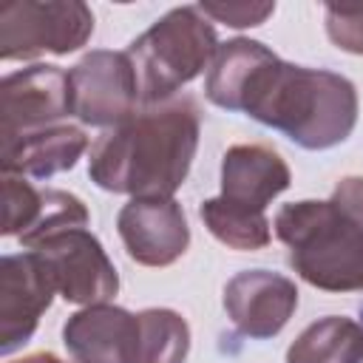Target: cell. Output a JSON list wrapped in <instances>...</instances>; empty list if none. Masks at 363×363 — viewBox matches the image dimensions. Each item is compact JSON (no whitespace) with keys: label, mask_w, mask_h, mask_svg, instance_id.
<instances>
[{"label":"cell","mask_w":363,"mask_h":363,"mask_svg":"<svg viewBox=\"0 0 363 363\" xmlns=\"http://www.w3.org/2000/svg\"><path fill=\"white\" fill-rule=\"evenodd\" d=\"M204 96L244 113L303 150H329L357 125V91L343 74L284 62L264 43L235 37L218 45Z\"/></svg>","instance_id":"obj_1"},{"label":"cell","mask_w":363,"mask_h":363,"mask_svg":"<svg viewBox=\"0 0 363 363\" xmlns=\"http://www.w3.org/2000/svg\"><path fill=\"white\" fill-rule=\"evenodd\" d=\"M201 130L193 96L142 105L130 119L99 133L91 145L88 176L108 193L170 199L187 179Z\"/></svg>","instance_id":"obj_2"},{"label":"cell","mask_w":363,"mask_h":363,"mask_svg":"<svg viewBox=\"0 0 363 363\" xmlns=\"http://www.w3.org/2000/svg\"><path fill=\"white\" fill-rule=\"evenodd\" d=\"M292 184V170L269 145H233L221 159V193L201 201L204 227L230 250H264L272 238L267 204Z\"/></svg>","instance_id":"obj_3"},{"label":"cell","mask_w":363,"mask_h":363,"mask_svg":"<svg viewBox=\"0 0 363 363\" xmlns=\"http://www.w3.org/2000/svg\"><path fill=\"white\" fill-rule=\"evenodd\" d=\"M275 235L289 267L326 292H363V230L332 199L292 201L275 213Z\"/></svg>","instance_id":"obj_4"},{"label":"cell","mask_w":363,"mask_h":363,"mask_svg":"<svg viewBox=\"0 0 363 363\" xmlns=\"http://www.w3.org/2000/svg\"><path fill=\"white\" fill-rule=\"evenodd\" d=\"M216 51V28L199 6H179L162 14L128 45V57L136 68L142 91V105L173 99L182 85L213 65Z\"/></svg>","instance_id":"obj_5"},{"label":"cell","mask_w":363,"mask_h":363,"mask_svg":"<svg viewBox=\"0 0 363 363\" xmlns=\"http://www.w3.org/2000/svg\"><path fill=\"white\" fill-rule=\"evenodd\" d=\"M94 34V11L79 0H11L0 6V60L71 54Z\"/></svg>","instance_id":"obj_6"},{"label":"cell","mask_w":363,"mask_h":363,"mask_svg":"<svg viewBox=\"0 0 363 363\" xmlns=\"http://www.w3.org/2000/svg\"><path fill=\"white\" fill-rule=\"evenodd\" d=\"M71 105L82 125L116 128L142 108L136 68L128 51H88L71 71Z\"/></svg>","instance_id":"obj_7"},{"label":"cell","mask_w":363,"mask_h":363,"mask_svg":"<svg viewBox=\"0 0 363 363\" xmlns=\"http://www.w3.org/2000/svg\"><path fill=\"white\" fill-rule=\"evenodd\" d=\"M31 252H37V258L45 264L57 295H62L68 303H108L119 289L116 267L111 264L99 238L85 227L48 235L45 241L34 244Z\"/></svg>","instance_id":"obj_8"},{"label":"cell","mask_w":363,"mask_h":363,"mask_svg":"<svg viewBox=\"0 0 363 363\" xmlns=\"http://www.w3.org/2000/svg\"><path fill=\"white\" fill-rule=\"evenodd\" d=\"M74 113L71 77L60 65H28L0 82V139L60 125Z\"/></svg>","instance_id":"obj_9"},{"label":"cell","mask_w":363,"mask_h":363,"mask_svg":"<svg viewBox=\"0 0 363 363\" xmlns=\"http://www.w3.org/2000/svg\"><path fill=\"white\" fill-rule=\"evenodd\" d=\"M116 230L130 261L142 267H170L190 247L187 218L173 196L130 199L116 216Z\"/></svg>","instance_id":"obj_10"},{"label":"cell","mask_w":363,"mask_h":363,"mask_svg":"<svg viewBox=\"0 0 363 363\" xmlns=\"http://www.w3.org/2000/svg\"><path fill=\"white\" fill-rule=\"evenodd\" d=\"M224 309L235 332L250 340L275 337L298 309L292 278L269 269H244L224 286Z\"/></svg>","instance_id":"obj_11"},{"label":"cell","mask_w":363,"mask_h":363,"mask_svg":"<svg viewBox=\"0 0 363 363\" xmlns=\"http://www.w3.org/2000/svg\"><path fill=\"white\" fill-rule=\"evenodd\" d=\"M57 286L37 258L26 250L0 261V352L9 354L31 340L43 312L51 306Z\"/></svg>","instance_id":"obj_12"},{"label":"cell","mask_w":363,"mask_h":363,"mask_svg":"<svg viewBox=\"0 0 363 363\" xmlns=\"http://www.w3.org/2000/svg\"><path fill=\"white\" fill-rule=\"evenodd\" d=\"M62 343L77 363H136L139 312L94 303L68 318Z\"/></svg>","instance_id":"obj_13"},{"label":"cell","mask_w":363,"mask_h":363,"mask_svg":"<svg viewBox=\"0 0 363 363\" xmlns=\"http://www.w3.org/2000/svg\"><path fill=\"white\" fill-rule=\"evenodd\" d=\"M85 150H88L85 130L79 125L60 122L6 139L0 159H3V173H20L26 179H48L54 173L71 170Z\"/></svg>","instance_id":"obj_14"},{"label":"cell","mask_w":363,"mask_h":363,"mask_svg":"<svg viewBox=\"0 0 363 363\" xmlns=\"http://www.w3.org/2000/svg\"><path fill=\"white\" fill-rule=\"evenodd\" d=\"M286 363H363V323L346 315L318 318L292 340Z\"/></svg>","instance_id":"obj_15"},{"label":"cell","mask_w":363,"mask_h":363,"mask_svg":"<svg viewBox=\"0 0 363 363\" xmlns=\"http://www.w3.org/2000/svg\"><path fill=\"white\" fill-rule=\"evenodd\" d=\"M190 352V326L176 309L150 306L139 312L136 363H184Z\"/></svg>","instance_id":"obj_16"},{"label":"cell","mask_w":363,"mask_h":363,"mask_svg":"<svg viewBox=\"0 0 363 363\" xmlns=\"http://www.w3.org/2000/svg\"><path fill=\"white\" fill-rule=\"evenodd\" d=\"M88 207L79 196L68 193V190H57V187H43V207L37 221L31 224L28 233L20 235V244L26 250H31L34 244L45 241L48 235H57L62 230H74V227H88Z\"/></svg>","instance_id":"obj_17"},{"label":"cell","mask_w":363,"mask_h":363,"mask_svg":"<svg viewBox=\"0 0 363 363\" xmlns=\"http://www.w3.org/2000/svg\"><path fill=\"white\" fill-rule=\"evenodd\" d=\"M0 201H3V235H23L31 230V224L40 216L43 207V187H34L26 176L20 173H3V187H0Z\"/></svg>","instance_id":"obj_18"},{"label":"cell","mask_w":363,"mask_h":363,"mask_svg":"<svg viewBox=\"0 0 363 363\" xmlns=\"http://www.w3.org/2000/svg\"><path fill=\"white\" fill-rule=\"evenodd\" d=\"M323 23L335 48L363 57V3H326Z\"/></svg>","instance_id":"obj_19"},{"label":"cell","mask_w":363,"mask_h":363,"mask_svg":"<svg viewBox=\"0 0 363 363\" xmlns=\"http://www.w3.org/2000/svg\"><path fill=\"white\" fill-rule=\"evenodd\" d=\"M199 9L204 11V17L230 28H252L275 11V3H199Z\"/></svg>","instance_id":"obj_20"},{"label":"cell","mask_w":363,"mask_h":363,"mask_svg":"<svg viewBox=\"0 0 363 363\" xmlns=\"http://www.w3.org/2000/svg\"><path fill=\"white\" fill-rule=\"evenodd\" d=\"M332 201L340 204L354 218V224L363 230V176H343L335 184Z\"/></svg>","instance_id":"obj_21"},{"label":"cell","mask_w":363,"mask_h":363,"mask_svg":"<svg viewBox=\"0 0 363 363\" xmlns=\"http://www.w3.org/2000/svg\"><path fill=\"white\" fill-rule=\"evenodd\" d=\"M14 363H65V360H60V357L51 354V352H34V354H26V357H20V360H14Z\"/></svg>","instance_id":"obj_22"}]
</instances>
